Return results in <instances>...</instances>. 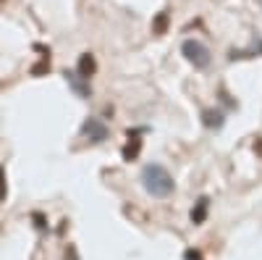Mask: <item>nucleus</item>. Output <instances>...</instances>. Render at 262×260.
<instances>
[{
	"mask_svg": "<svg viewBox=\"0 0 262 260\" xmlns=\"http://www.w3.org/2000/svg\"><path fill=\"white\" fill-rule=\"evenodd\" d=\"M63 76H66V82H69V87L74 90V95H76V97H81V100L92 97V87H90V79H84V76H79L76 71H69V69L63 71Z\"/></svg>",
	"mask_w": 262,
	"mask_h": 260,
	"instance_id": "obj_4",
	"label": "nucleus"
},
{
	"mask_svg": "<svg viewBox=\"0 0 262 260\" xmlns=\"http://www.w3.org/2000/svg\"><path fill=\"white\" fill-rule=\"evenodd\" d=\"M181 53H184V58L191 63L194 69H207V66H210V61H212L210 48L205 45V42H200V39H184Z\"/></svg>",
	"mask_w": 262,
	"mask_h": 260,
	"instance_id": "obj_2",
	"label": "nucleus"
},
{
	"mask_svg": "<svg viewBox=\"0 0 262 260\" xmlns=\"http://www.w3.org/2000/svg\"><path fill=\"white\" fill-rule=\"evenodd\" d=\"M32 218H34V226L37 229H45V218H42V213H34Z\"/></svg>",
	"mask_w": 262,
	"mask_h": 260,
	"instance_id": "obj_13",
	"label": "nucleus"
},
{
	"mask_svg": "<svg viewBox=\"0 0 262 260\" xmlns=\"http://www.w3.org/2000/svg\"><path fill=\"white\" fill-rule=\"evenodd\" d=\"M81 137H86L90 142H105L107 139V126L100 118L90 116V118L81 124Z\"/></svg>",
	"mask_w": 262,
	"mask_h": 260,
	"instance_id": "obj_3",
	"label": "nucleus"
},
{
	"mask_svg": "<svg viewBox=\"0 0 262 260\" xmlns=\"http://www.w3.org/2000/svg\"><path fill=\"white\" fill-rule=\"evenodd\" d=\"M95 71H97V61H95V55H92V53H81V55H79V63H76V74L84 76V79H90Z\"/></svg>",
	"mask_w": 262,
	"mask_h": 260,
	"instance_id": "obj_6",
	"label": "nucleus"
},
{
	"mask_svg": "<svg viewBox=\"0 0 262 260\" xmlns=\"http://www.w3.org/2000/svg\"><path fill=\"white\" fill-rule=\"evenodd\" d=\"M8 197V184H6V168L0 166V203H6Z\"/></svg>",
	"mask_w": 262,
	"mask_h": 260,
	"instance_id": "obj_10",
	"label": "nucleus"
},
{
	"mask_svg": "<svg viewBox=\"0 0 262 260\" xmlns=\"http://www.w3.org/2000/svg\"><path fill=\"white\" fill-rule=\"evenodd\" d=\"M168 21H170L168 11H160V13L155 16V21H152V32H155V34H165V32H168Z\"/></svg>",
	"mask_w": 262,
	"mask_h": 260,
	"instance_id": "obj_9",
	"label": "nucleus"
},
{
	"mask_svg": "<svg viewBox=\"0 0 262 260\" xmlns=\"http://www.w3.org/2000/svg\"><path fill=\"white\" fill-rule=\"evenodd\" d=\"M254 150H257V153L262 155V137H257V142H254Z\"/></svg>",
	"mask_w": 262,
	"mask_h": 260,
	"instance_id": "obj_14",
	"label": "nucleus"
},
{
	"mask_svg": "<svg viewBox=\"0 0 262 260\" xmlns=\"http://www.w3.org/2000/svg\"><path fill=\"white\" fill-rule=\"evenodd\" d=\"M184 257H186V260H202V252H200V250H186Z\"/></svg>",
	"mask_w": 262,
	"mask_h": 260,
	"instance_id": "obj_12",
	"label": "nucleus"
},
{
	"mask_svg": "<svg viewBox=\"0 0 262 260\" xmlns=\"http://www.w3.org/2000/svg\"><path fill=\"white\" fill-rule=\"evenodd\" d=\"M142 187L147 194H152V197H168V194L173 192V176L168 173V168H163L160 163H147L142 168Z\"/></svg>",
	"mask_w": 262,
	"mask_h": 260,
	"instance_id": "obj_1",
	"label": "nucleus"
},
{
	"mask_svg": "<svg viewBox=\"0 0 262 260\" xmlns=\"http://www.w3.org/2000/svg\"><path fill=\"white\" fill-rule=\"evenodd\" d=\"M50 71V61L45 58L42 63H37V66H32V76H42V74H48Z\"/></svg>",
	"mask_w": 262,
	"mask_h": 260,
	"instance_id": "obj_11",
	"label": "nucleus"
},
{
	"mask_svg": "<svg viewBox=\"0 0 262 260\" xmlns=\"http://www.w3.org/2000/svg\"><path fill=\"white\" fill-rule=\"evenodd\" d=\"M259 6H262V0H259Z\"/></svg>",
	"mask_w": 262,
	"mask_h": 260,
	"instance_id": "obj_15",
	"label": "nucleus"
},
{
	"mask_svg": "<svg viewBox=\"0 0 262 260\" xmlns=\"http://www.w3.org/2000/svg\"><path fill=\"white\" fill-rule=\"evenodd\" d=\"M139 150H142V139H139V132H131V129H128V142H126V147L121 150L123 161H137Z\"/></svg>",
	"mask_w": 262,
	"mask_h": 260,
	"instance_id": "obj_5",
	"label": "nucleus"
},
{
	"mask_svg": "<svg viewBox=\"0 0 262 260\" xmlns=\"http://www.w3.org/2000/svg\"><path fill=\"white\" fill-rule=\"evenodd\" d=\"M207 210H210V200H207V197H200V200H196V205L191 208V224H194V226L205 224Z\"/></svg>",
	"mask_w": 262,
	"mask_h": 260,
	"instance_id": "obj_7",
	"label": "nucleus"
},
{
	"mask_svg": "<svg viewBox=\"0 0 262 260\" xmlns=\"http://www.w3.org/2000/svg\"><path fill=\"white\" fill-rule=\"evenodd\" d=\"M0 3H3V0H0Z\"/></svg>",
	"mask_w": 262,
	"mask_h": 260,
	"instance_id": "obj_16",
	"label": "nucleus"
},
{
	"mask_svg": "<svg viewBox=\"0 0 262 260\" xmlns=\"http://www.w3.org/2000/svg\"><path fill=\"white\" fill-rule=\"evenodd\" d=\"M202 124L210 126V129H221L223 126V111H217V108H207V111H202Z\"/></svg>",
	"mask_w": 262,
	"mask_h": 260,
	"instance_id": "obj_8",
	"label": "nucleus"
}]
</instances>
